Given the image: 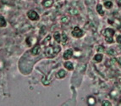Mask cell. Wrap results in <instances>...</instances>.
Returning <instances> with one entry per match:
<instances>
[{
	"label": "cell",
	"mask_w": 121,
	"mask_h": 106,
	"mask_svg": "<svg viewBox=\"0 0 121 106\" xmlns=\"http://www.w3.org/2000/svg\"><path fill=\"white\" fill-rule=\"evenodd\" d=\"M60 46H49L46 48L45 54L48 58H54L58 53L60 52Z\"/></svg>",
	"instance_id": "1"
},
{
	"label": "cell",
	"mask_w": 121,
	"mask_h": 106,
	"mask_svg": "<svg viewBox=\"0 0 121 106\" xmlns=\"http://www.w3.org/2000/svg\"><path fill=\"white\" fill-rule=\"evenodd\" d=\"M114 33V30L112 28H107L103 31V36L105 37V40L108 43H112L113 42V37Z\"/></svg>",
	"instance_id": "2"
},
{
	"label": "cell",
	"mask_w": 121,
	"mask_h": 106,
	"mask_svg": "<svg viewBox=\"0 0 121 106\" xmlns=\"http://www.w3.org/2000/svg\"><path fill=\"white\" fill-rule=\"evenodd\" d=\"M27 17L30 21H37L39 20V14L35 10H30L27 13Z\"/></svg>",
	"instance_id": "3"
},
{
	"label": "cell",
	"mask_w": 121,
	"mask_h": 106,
	"mask_svg": "<svg viewBox=\"0 0 121 106\" xmlns=\"http://www.w3.org/2000/svg\"><path fill=\"white\" fill-rule=\"evenodd\" d=\"M72 35H73V37H77V38H80V37H81L83 35H84V32H83L82 30L79 28L78 26H75L72 31Z\"/></svg>",
	"instance_id": "4"
},
{
	"label": "cell",
	"mask_w": 121,
	"mask_h": 106,
	"mask_svg": "<svg viewBox=\"0 0 121 106\" xmlns=\"http://www.w3.org/2000/svg\"><path fill=\"white\" fill-rule=\"evenodd\" d=\"M73 55V50L72 49H67L65 50V52L64 53V55H63V57L65 59H69L71 57H72Z\"/></svg>",
	"instance_id": "5"
},
{
	"label": "cell",
	"mask_w": 121,
	"mask_h": 106,
	"mask_svg": "<svg viewBox=\"0 0 121 106\" xmlns=\"http://www.w3.org/2000/svg\"><path fill=\"white\" fill-rule=\"evenodd\" d=\"M39 52H40V46H39L38 44H36V46H34V47L31 49V50H30V53L33 55H38Z\"/></svg>",
	"instance_id": "6"
},
{
	"label": "cell",
	"mask_w": 121,
	"mask_h": 106,
	"mask_svg": "<svg viewBox=\"0 0 121 106\" xmlns=\"http://www.w3.org/2000/svg\"><path fill=\"white\" fill-rule=\"evenodd\" d=\"M67 75V72L65 71V70H59V72L57 73V77L59 78V79H62V78L65 77Z\"/></svg>",
	"instance_id": "7"
},
{
	"label": "cell",
	"mask_w": 121,
	"mask_h": 106,
	"mask_svg": "<svg viewBox=\"0 0 121 106\" xmlns=\"http://www.w3.org/2000/svg\"><path fill=\"white\" fill-rule=\"evenodd\" d=\"M53 4V0H44L43 2V5L45 8H50Z\"/></svg>",
	"instance_id": "8"
},
{
	"label": "cell",
	"mask_w": 121,
	"mask_h": 106,
	"mask_svg": "<svg viewBox=\"0 0 121 106\" xmlns=\"http://www.w3.org/2000/svg\"><path fill=\"white\" fill-rule=\"evenodd\" d=\"M64 65H65V67L66 68L67 70H69V71H73V70H74V65H73V64L69 61L65 62Z\"/></svg>",
	"instance_id": "9"
},
{
	"label": "cell",
	"mask_w": 121,
	"mask_h": 106,
	"mask_svg": "<svg viewBox=\"0 0 121 106\" xmlns=\"http://www.w3.org/2000/svg\"><path fill=\"white\" fill-rule=\"evenodd\" d=\"M7 25L6 20L4 19V16L0 15V27H5Z\"/></svg>",
	"instance_id": "10"
},
{
	"label": "cell",
	"mask_w": 121,
	"mask_h": 106,
	"mask_svg": "<svg viewBox=\"0 0 121 106\" xmlns=\"http://www.w3.org/2000/svg\"><path fill=\"white\" fill-rule=\"evenodd\" d=\"M53 38L55 39V41H56L57 43H60L61 42V36L59 32L53 33Z\"/></svg>",
	"instance_id": "11"
},
{
	"label": "cell",
	"mask_w": 121,
	"mask_h": 106,
	"mask_svg": "<svg viewBox=\"0 0 121 106\" xmlns=\"http://www.w3.org/2000/svg\"><path fill=\"white\" fill-rule=\"evenodd\" d=\"M87 102H88V104L89 105H94L96 104V99L95 98H93V97H88L87 98Z\"/></svg>",
	"instance_id": "12"
},
{
	"label": "cell",
	"mask_w": 121,
	"mask_h": 106,
	"mask_svg": "<svg viewBox=\"0 0 121 106\" xmlns=\"http://www.w3.org/2000/svg\"><path fill=\"white\" fill-rule=\"evenodd\" d=\"M97 11L100 15H103L104 14V12L103 10V6H102L101 4H97Z\"/></svg>",
	"instance_id": "13"
},
{
	"label": "cell",
	"mask_w": 121,
	"mask_h": 106,
	"mask_svg": "<svg viewBox=\"0 0 121 106\" xmlns=\"http://www.w3.org/2000/svg\"><path fill=\"white\" fill-rule=\"evenodd\" d=\"M94 59H95L97 62H101L102 59H103V54L101 53H97L94 56Z\"/></svg>",
	"instance_id": "14"
},
{
	"label": "cell",
	"mask_w": 121,
	"mask_h": 106,
	"mask_svg": "<svg viewBox=\"0 0 121 106\" xmlns=\"http://www.w3.org/2000/svg\"><path fill=\"white\" fill-rule=\"evenodd\" d=\"M104 6L106 9H111L112 6H113V3H112L111 1H106V2L104 3Z\"/></svg>",
	"instance_id": "15"
},
{
	"label": "cell",
	"mask_w": 121,
	"mask_h": 106,
	"mask_svg": "<svg viewBox=\"0 0 121 106\" xmlns=\"http://www.w3.org/2000/svg\"><path fill=\"white\" fill-rule=\"evenodd\" d=\"M61 21L64 24H68V23L70 21V19H69V16H64L62 19H61Z\"/></svg>",
	"instance_id": "16"
},
{
	"label": "cell",
	"mask_w": 121,
	"mask_h": 106,
	"mask_svg": "<svg viewBox=\"0 0 121 106\" xmlns=\"http://www.w3.org/2000/svg\"><path fill=\"white\" fill-rule=\"evenodd\" d=\"M61 39H63V40H62L63 44H65V43H66V42H67V39H68V37H67L66 35L64 33V34L62 35V38H61Z\"/></svg>",
	"instance_id": "17"
},
{
	"label": "cell",
	"mask_w": 121,
	"mask_h": 106,
	"mask_svg": "<svg viewBox=\"0 0 121 106\" xmlns=\"http://www.w3.org/2000/svg\"><path fill=\"white\" fill-rule=\"evenodd\" d=\"M103 106H111L112 104L110 102H108V101H106V100H105V101L103 102Z\"/></svg>",
	"instance_id": "18"
},
{
	"label": "cell",
	"mask_w": 121,
	"mask_h": 106,
	"mask_svg": "<svg viewBox=\"0 0 121 106\" xmlns=\"http://www.w3.org/2000/svg\"><path fill=\"white\" fill-rule=\"evenodd\" d=\"M97 51H98V53H103L104 51V48L103 46H99V48L97 49Z\"/></svg>",
	"instance_id": "19"
},
{
	"label": "cell",
	"mask_w": 121,
	"mask_h": 106,
	"mask_svg": "<svg viewBox=\"0 0 121 106\" xmlns=\"http://www.w3.org/2000/svg\"><path fill=\"white\" fill-rule=\"evenodd\" d=\"M108 53L109 55H114L115 54V52L113 49H109L108 52Z\"/></svg>",
	"instance_id": "20"
},
{
	"label": "cell",
	"mask_w": 121,
	"mask_h": 106,
	"mask_svg": "<svg viewBox=\"0 0 121 106\" xmlns=\"http://www.w3.org/2000/svg\"><path fill=\"white\" fill-rule=\"evenodd\" d=\"M117 43H119V44H121V35H119V36L117 37Z\"/></svg>",
	"instance_id": "21"
},
{
	"label": "cell",
	"mask_w": 121,
	"mask_h": 106,
	"mask_svg": "<svg viewBox=\"0 0 121 106\" xmlns=\"http://www.w3.org/2000/svg\"><path fill=\"white\" fill-rule=\"evenodd\" d=\"M118 63H119V65L121 66V58H119V59H118Z\"/></svg>",
	"instance_id": "22"
},
{
	"label": "cell",
	"mask_w": 121,
	"mask_h": 106,
	"mask_svg": "<svg viewBox=\"0 0 121 106\" xmlns=\"http://www.w3.org/2000/svg\"><path fill=\"white\" fill-rule=\"evenodd\" d=\"M118 4H119V6H121V0H118Z\"/></svg>",
	"instance_id": "23"
},
{
	"label": "cell",
	"mask_w": 121,
	"mask_h": 106,
	"mask_svg": "<svg viewBox=\"0 0 121 106\" xmlns=\"http://www.w3.org/2000/svg\"><path fill=\"white\" fill-rule=\"evenodd\" d=\"M119 105H121V97H120V98H119Z\"/></svg>",
	"instance_id": "24"
}]
</instances>
